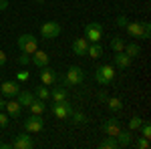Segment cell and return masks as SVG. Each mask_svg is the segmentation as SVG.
Masks as SVG:
<instances>
[{
  "label": "cell",
  "mask_w": 151,
  "mask_h": 149,
  "mask_svg": "<svg viewBox=\"0 0 151 149\" xmlns=\"http://www.w3.org/2000/svg\"><path fill=\"white\" fill-rule=\"evenodd\" d=\"M18 63H20V65H30V55L22 53V55L18 57Z\"/></svg>",
  "instance_id": "35"
},
{
  "label": "cell",
  "mask_w": 151,
  "mask_h": 149,
  "mask_svg": "<svg viewBox=\"0 0 151 149\" xmlns=\"http://www.w3.org/2000/svg\"><path fill=\"white\" fill-rule=\"evenodd\" d=\"M103 131H105V135H109V137H117L119 131H121V123L117 119H107L103 123Z\"/></svg>",
  "instance_id": "11"
},
{
  "label": "cell",
  "mask_w": 151,
  "mask_h": 149,
  "mask_svg": "<svg viewBox=\"0 0 151 149\" xmlns=\"http://www.w3.org/2000/svg\"><path fill=\"white\" fill-rule=\"evenodd\" d=\"M149 36H151V24L143 22V36H141V38H149Z\"/></svg>",
  "instance_id": "34"
},
{
  "label": "cell",
  "mask_w": 151,
  "mask_h": 149,
  "mask_svg": "<svg viewBox=\"0 0 151 149\" xmlns=\"http://www.w3.org/2000/svg\"><path fill=\"white\" fill-rule=\"evenodd\" d=\"M111 48H113V53H123V48H125V42H123V38H119V36H113V38H111Z\"/></svg>",
  "instance_id": "25"
},
{
  "label": "cell",
  "mask_w": 151,
  "mask_h": 149,
  "mask_svg": "<svg viewBox=\"0 0 151 149\" xmlns=\"http://www.w3.org/2000/svg\"><path fill=\"white\" fill-rule=\"evenodd\" d=\"M60 32H63V28H60V24H58V22L48 20V22L40 24V35H42V38H57Z\"/></svg>",
  "instance_id": "7"
},
{
  "label": "cell",
  "mask_w": 151,
  "mask_h": 149,
  "mask_svg": "<svg viewBox=\"0 0 151 149\" xmlns=\"http://www.w3.org/2000/svg\"><path fill=\"white\" fill-rule=\"evenodd\" d=\"M36 97H38L40 101H48V99H50V91H48L47 87H38V89H36Z\"/></svg>",
  "instance_id": "28"
},
{
  "label": "cell",
  "mask_w": 151,
  "mask_h": 149,
  "mask_svg": "<svg viewBox=\"0 0 151 149\" xmlns=\"http://www.w3.org/2000/svg\"><path fill=\"white\" fill-rule=\"evenodd\" d=\"M35 99H36V97H35V95H32L30 91H20L18 95H16V101L22 105V107H28V105L32 103Z\"/></svg>",
  "instance_id": "19"
},
{
  "label": "cell",
  "mask_w": 151,
  "mask_h": 149,
  "mask_svg": "<svg viewBox=\"0 0 151 149\" xmlns=\"http://www.w3.org/2000/svg\"><path fill=\"white\" fill-rule=\"evenodd\" d=\"M95 79L101 87H109L113 79H115V67L113 65H101L99 69L95 71Z\"/></svg>",
  "instance_id": "2"
},
{
  "label": "cell",
  "mask_w": 151,
  "mask_h": 149,
  "mask_svg": "<svg viewBox=\"0 0 151 149\" xmlns=\"http://www.w3.org/2000/svg\"><path fill=\"white\" fill-rule=\"evenodd\" d=\"M12 147L14 149H30V147H35V141L26 133H18L14 137V141H12Z\"/></svg>",
  "instance_id": "9"
},
{
  "label": "cell",
  "mask_w": 151,
  "mask_h": 149,
  "mask_svg": "<svg viewBox=\"0 0 151 149\" xmlns=\"http://www.w3.org/2000/svg\"><path fill=\"white\" fill-rule=\"evenodd\" d=\"M115 67L121 71H125L131 67V57H127L125 53H117L115 55Z\"/></svg>",
  "instance_id": "16"
},
{
  "label": "cell",
  "mask_w": 151,
  "mask_h": 149,
  "mask_svg": "<svg viewBox=\"0 0 151 149\" xmlns=\"http://www.w3.org/2000/svg\"><path fill=\"white\" fill-rule=\"evenodd\" d=\"M18 48L26 55H32L38 48V38L35 35H20L18 36Z\"/></svg>",
  "instance_id": "3"
},
{
  "label": "cell",
  "mask_w": 151,
  "mask_h": 149,
  "mask_svg": "<svg viewBox=\"0 0 151 149\" xmlns=\"http://www.w3.org/2000/svg\"><path fill=\"white\" fill-rule=\"evenodd\" d=\"M38 75H40V81H42V85H45V87H52V85H55V83L58 81L57 71H52L50 67H48V65H47V67H42Z\"/></svg>",
  "instance_id": "8"
},
{
  "label": "cell",
  "mask_w": 151,
  "mask_h": 149,
  "mask_svg": "<svg viewBox=\"0 0 151 149\" xmlns=\"http://www.w3.org/2000/svg\"><path fill=\"white\" fill-rule=\"evenodd\" d=\"M105 103H107V107H109L111 111H115V113L123 109V101H121L119 97H107V99H105Z\"/></svg>",
  "instance_id": "22"
},
{
  "label": "cell",
  "mask_w": 151,
  "mask_h": 149,
  "mask_svg": "<svg viewBox=\"0 0 151 149\" xmlns=\"http://www.w3.org/2000/svg\"><path fill=\"white\" fill-rule=\"evenodd\" d=\"M58 79L63 81L67 87H77V85H81L83 81H85V71L81 67H69L65 75H60Z\"/></svg>",
  "instance_id": "1"
},
{
  "label": "cell",
  "mask_w": 151,
  "mask_h": 149,
  "mask_svg": "<svg viewBox=\"0 0 151 149\" xmlns=\"http://www.w3.org/2000/svg\"><path fill=\"white\" fill-rule=\"evenodd\" d=\"M28 77H30V75H28V71H18V73H16V81H20V83L28 81Z\"/></svg>",
  "instance_id": "33"
},
{
  "label": "cell",
  "mask_w": 151,
  "mask_h": 149,
  "mask_svg": "<svg viewBox=\"0 0 151 149\" xmlns=\"http://www.w3.org/2000/svg\"><path fill=\"white\" fill-rule=\"evenodd\" d=\"M4 65H6V53H4V50H0V69H2Z\"/></svg>",
  "instance_id": "36"
},
{
  "label": "cell",
  "mask_w": 151,
  "mask_h": 149,
  "mask_svg": "<svg viewBox=\"0 0 151 149\" xmlns=\"http://www.w3.org/2000/svg\"><path fill=\"white\" fill-rule=\"evenodd\" d=\"M127 35L131 36V38H141L143 36V22H127Z\"/></svg>",
  "instance_id": "14"
},
{
  "label": "cell",
  "mask_w": 151,
  "mask_h": 149,
  "mask_svg": "<svg viewBox=\"0 0 151 149\" xmlns=\"http://www.w3.org/2000/svg\"><path fill=\"white\" fill-rule=\"evenodd\" d=\"M101 55H103V46L99 45V42H91V45H89V48H87V57L99 58Z\"/></svg>",
  "instance_id": "23"
},
{
  "label": "cell",
  "mask_w": 151,
  "mask_h": 149,
  "mask_svg": "<svg viewBox=\"0 0 151 149\" xmlns=\"http://www.w3.org/2000/svg\"><path fill=\"white\" fill-rule=\"evenodd\" d=\"M135 147L137 149H149V139L147 137H139L137 143H135Z\"/></svg>",
  "instance_id": "31"
},
{
  "label": "cell",
  "mask_w": 151,
  "mask_h": 149,
  "mask_svg": "<svg viewBox=\"0 0 151 149\" xmlns=\"http://www.w3.org/2000/svg\"><path fill=\"white\" fill-rule=\"evenodd\" d=\"M4 105H6V101H4V99H0V111H4Z\"/></svg>",
  "instance_id": "39"
},
{
  "label": "cell",
  "mask_w": 151,
  "mask_h": 149,
  "mask_svg": "<svg viewBox=\"0 0 151 149\" xmlns=\"http://www.w3.org/2000/svg\"><path fill=\"white\" fill-rule=\"evenodd\" d=\"M139 129H141V137H147V139H151V125L147 123V121H143Z\"/></svg>",
  "instance_id": "29"
},
{
  "label": "cell",
  "mask_w": 151,
  "mask_h": 149,
  "mask_svg": "<svg viewBox=\"0 0 151 149\" xmlns=\"http://www.w3.org/2000/svg\"><path fill=\"white\" fill-rule=\"evenodd\" d=\"M127 22H129V20H127V16H125V14H119V16L115 18V24L119 26V28H125Z\"/></svg>",
  "instance_id": "32"
},
{
  "label": "cell",
  "mask_w": 151,
  "mask_h": 149,
  "mask_svg": "<svg viewBox=\"0 0 151 149\" xmlns=\"http://www.w3.org/2000/svg\"><path fill=\"white\" fill-rule=\"evenodd\" d=\"M70 119H73L75 123H79V125H85V123H87V115H85V113H81V111H73Z\"/></svg>",
  "instance_id": "27"
},
{
  "label": "cell",
  "mask_w": 151,
  "mask_h": 149,
  "mask_svg": "<svg viewBox=\"0 0 151 149\" xmlns=\"http://www.w3.org/2000/svg\"><path fill=\"white\" fill-rule=\"evenodd\" d=\"M73 111H75V109H73L70 103H67V101H63V103H52V115H55L57 119L67 121V119H70Z\"/></svg>",
  "instance_id": "6"
},
{
  "label": "cell",
  "mask_w": 151,
  "mask_h": 149,
  "mask_svg": "<svg viewBox=\"0 0 151 149\" xmlns=\"http://www.w3.org/2000/svg\"><path fill=\"white\" fill-rule=\"evenodd\" d=\"M4 111L8 113V117H20V113H22V105L18 103V101H6V105H4Z\"/></svg>",
  "instance_id": "15"
},
{
  "label": "cell",
  "mask_w": 151,
  "mask_h": 149,
  "mask_svg": "<svg viewBox=\"0 0 151 149\" xmlns=\"http://www.w3.org/2000/svg\"><path fill=\"white\" fill-rule=\"evenodd\" d=\"M28 109H30V115H42L45 113V101H40V99H35L32 103L28 105Z\"/></svg>",
  "instance_id": "21"
},
{
  "label": "cell",
  "mask_w": 151,
  "mask_h": 149,
  "mask_svg": "<svg viewBox=\"0 0 151 149\" xmlns=\"http://www.w3.org/2000/svg\"><path fill=\"white\" fill-rule=\"evenodd\" d=\"M35 2H45V0H35Z\"/></svg>",
  "instance_id": "40"
},
{
  "label": "cell",
  "mask_w": 151,
  "mask_h": 149,
  "mask_svg": "<svg viewBox=\"0 0 151 149\" xmlns=\"http://www.w3.org/2000/svg\"><path fill=\"white\" fill-rule=\"evenodd\" d=\"M131 137H133V135H131V131H123V129H121V131H119V135H117V145H119V147H129V145H131Z\"/></svg>",
  "instance_id": "18"
},
{
  "label": "cell",
  "mask_w": 151,
  "mask_h": 149,
  "mask_svg": "<svg viewBox=\"0 0 151 149\" xmlns=\"http://www.w3.org/2000/svg\"><path fill=\"white\" fill-rule=\"evenodd\" d=\"M0 93L4 95V97H16L18 93H20V87H18V83L16 81H4L2 85H0Z\"/></svg>",
  "instance_id": "10"
},
{
  "label": "cell",
  "mask_w": 151,
  "mask_h": 149,
  "mask_svg": "<svg viewBox=\"0 0 151 149\" xmlns=\"http://www.w3.org/2000/svg\"><path fill=\"white\" fill-rule=\"evenodd\" d=\"M123 53H125L127 57L135 58V57H139V55H141V46L137 45V42H129V45H125V48H123Z\"/></svg>",
  "instance_id": "20"
},
{
  "label": "cell",
  "mask_w": 151,
  "mask_h": 149,
  "mask_svg": "<svg viewBox=\"0 0 151 149\" xmlns=\"http://www.w3.org/2000/svg\"><path fill=\"white\" fill-rule=\"evenodd\" d=\"M85 38L91 42H99L103 38V24L101 22H89L85 26Z\"/></svg>",
  "instance_id": "4"
},
{
  "label": "cell",
  "mask_w": 151,
  "mask_h": 149,
  "mask_svg": "<svg viewBox=\"0 0 151 149\" xmlns=\"http://www.w3.org/2000/svg\"><path fill=\"white\" fill-rule=\"evenodd\" d=\"M24 129H26V133H40V131L45 129L42 115H30V117H26V121H24Z\"/></svg>",
  "instance_id": "5"
},
{
  "label": "cell",
  "mask_w": 151,
  "mask_h": 149,
  "mask_svg": "<svg viewBox=\"0 0 151 149\" xmlns=\"http://www.w3.org/2000/svg\"><path fill=\"white\" fill-rule=\"evenodd\" d=\"M30 63H32L35 67H38V69H42V67L48 65V55L45 50H38V48H36L35 53H32V57H30Z\"/></svg>",
  "instance_id": "13"
},
{
  "label": "cell",
  "mask_w": 151,
  "mask_h": 149,
  "mask_svg": "<svg viewBox=\"0 0 151 149\" xmlns=\"http://www.w3.org/2000/svg\"><path fill=\"white\" fill-rule=\"evenodd\" d=\"M87 48H89V40H87L85 36L73 40V53H75L77 57H87Z\"/></svg>",
  "instance_id": "12"
},
{
  "label": "cell",
  "mask_w": 151,
  "mask_h": 149,
  "mask_svg": "<svg viewBox=\"0 0 151 149\" xmlns=\"http://www.w3.org/2000/svg\"><path fill=\"white\" fill-rule=\"evenodd\" d=\"M101 149H117L119 145H117V139L115 137H109V135H105V139L101 141V145H99Z\"/></svg>",
  "instance_id": "24"
},
{
  "label": "cell",
  "mask_w": 151,
  "mask_h": 149,
  "mask_svg": "<svg viewBox=\"0 0 151 149\" xmlns=\"http://www.w3.org/2000/svg\"><path fill=\"white\" fill-rule=\"evenodd\" d=\"M8 6H10V2H8V0H0V10H6Z\"/></svg>",
  "instance_id": "37"
},
{
  "label": "cell",
  "mask_w": 151,
  "mask_h": 149,
  "mask_svg": "<svg viewBox=\"0 0 151 149\" xmlns=\"http://www.w3.org/2000/svg\"><path fill=\"white\" fill-rule=\"evenodd\" d=\"M50 99H52V103H63V101H67V99H69L67 89H63V87H55V89L50 91Z\"/></svg>",
  "instance_id": "17"
},
{
  "label": "cell",
  "mask_w": 151,
  "mask_h": 149,
  "mask_svg": "<svg viewBox=\"0 0 151 149\" xmlns=\"http://www.w3.org/2000/svg\"><path fill=\"white\" fill-rule=\"evenodd\" d=\"M141 123H143V119H141L139 115L131 117V119H129V131H137V129L141 127Z\"/></svg>",
  "instance_id": "26"
},
{
  "label": "cell",
  "mask_w": 151,
  "mask_h": 149,
  "mask_svg": "<svg viewBox=\"0 0 151 149\" xmlns=\"http://www.w3.org/2000/svg\"><path fill=\"white\" fill-rule=\"evenodd\" d=\"M0 147H2V149H8V147H12V143H0Z\"/></svg>",
  "instance_id": "38"
},
{
  "label": "cell",
  "mask_w": 151,
  "mask_h": 149,
  "mask_svg": "<svg viewBox=\"0 0 151 149\" xmlns=\"http://www.w3.org/2000/svg\"><path fill=\"white\" fill-rule=\"evenodd\" d=\"M8 123H10V117H8V113H4V111H0V129H4V127H8Z\"/></svg>",
  "instance_id": "30"
}]
</instances>
